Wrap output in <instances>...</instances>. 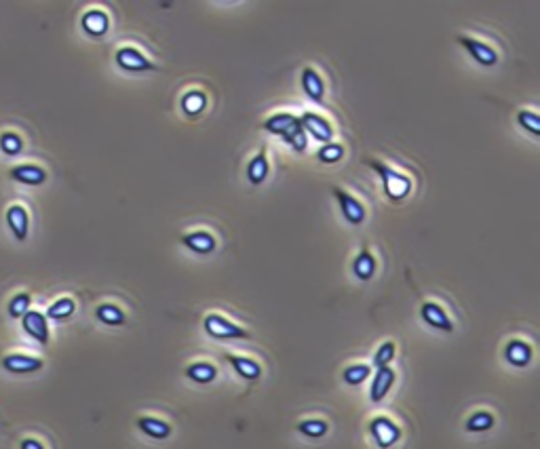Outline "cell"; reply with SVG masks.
<instances>
[{
  "label": "cell",
  "mask_w": 540,
  "mask_h": 449,
  "mask_svg": "<svg viewBox=\"0 0 540 449\" xmlns=\"http://www.w3.org/2000/svg\"><path fill=\"white\" fill-rule=\"evenodd\" d=\"M264 129L275 135H281L296 152H304L309 146V138L300 125V119L290 112H277L273 116H268L264 121Z\"/></svg>",
  "instance_id": "cell-1"
},
{
  "label": "cell",
  "mask_w": 540,
  "mask_h": 449,
  "mask_svg": "<svg viewBox=\"0 0 540 449\" xmlns=\"http://www.w3.org/2000/svg\"><path fill=\"white\" fill-rule=\"evenodd\" d=\"M363 163L367 167H372L380 180H382V186H384V194L391 199V201H403L410 192H412V180L403 173H399L397 169H393L391 165L378 161V159H363Z\"/></svg>",
  "instance_id": "cell-2"
},
{
  "label": "cell",
  "mask_w": 540,
  "mask_h": 449,
  "mask_svg": "<svg viewBox=\"0 0 540 449\" xmlns=\"http://www.w3.org/2000/svg\"><path fill=\"white\" fill-rule=\"evenodd\" d=\"M203 327L205 331L215 337V340H247L249 337V331L238 327L236 323L228 321L226 316L217 314V312H211L205 316L203 321Z\"/></svg>",
  "instance_id": "cell-3"
},
{
  "label": "cell",
  "mask_w": 540,
  "mask_h": 449,
  "mask_svg": "<svg viewBox=\"0 0 540 449\" xmlns=\"http://www.w3.org/2000/svg\"><path fill=\"white\" fill-rule=\"evenodd\" d=\"M332 194L336 196V201H338V205H340V209H342V215H344V220H346L349 224L359 226V224L365 222L367 209H365V205H363L357 196H353L351 192H346V190H342V188H338V186H332Z\"/></svg>",
  "instance_id": "cell-4"
},
{
  "label": "cell",
  "mask_w": 540,
  "mask_h": 449,
  "mask_svg": "<svg viewBox=\"0 0 540 449\" xmlns=\"http://www.w3.org/2000/svg\"><path fill=\"white\" fill-rule=\"evenodd\" d=\"M456 41L464 47V51H466L477 64L487 66V68L498 64V51H496L492 45H487L485 41H479V39L468 36V34H460Z\"/></svg>",
  "instance_id": "cell-5"
},
{
  "label": "cell",
  "mask_w": 540,
  "mask_h": 449,
  "mask_svg": "<svg viewBox=\"0 0 540 449\" xmlns=\"http://www.w3.org/2000/svg\"><path fill=\"white\" fill-rule=\"evenodd\" d=\"M298 119H300V125H302L304 133L313 135L315 140H319V142H323V144H330V142L334 140V125H332L325 116H321L319 112L306 110V112H302V116H298Z\"/></svg>",
  "instance_id": "cell-6"
},
{
  "label": "cell",
  "mask_w": 540,
  "mask_h": 449,
  "mask_svg": "<svg viewBox=\"0 0 540 449\" xmlns=\"http://www.w3.org/2000/svg\"><path fill=\"white\" fill-rule=\"evenodd\" d=\"M370 432L372 436L376 438L378 447L382 449H389L393 447L399 438H401V428L399 424H395L391 417L386 415H376L372 422H370Z\"/></svg>",
  "instance_id": "cell-7"
},
{
  "label": "cell",
  "mask_w": 540,
  "mask_h": 449,
  "mask_svg": "<svg viewBox=\"0 0 540 449\" xmlns=\"http://www.w3.org/2000/svg\"><path fill=\"white\" fill-rule=\"evenodd\" d=\"M119 68L127 70V72H150V70H156V66L137 49V47H121L114 55Z\"/></svg>",
  "instance_id": "cell-8"
},
{
  "label": "cell",
  "mask_w": 540,
  "mask_h": 449,
  "mask_svg": "<svg viewBox=\"0 0 540 449\" xmlns=\"http://www.w3.org/2000/svg\"><path fill=\"white\" fill-rule=\"evenodd\" d=\"M22 327H24V331L32 337V340H36L39 344H49V337H51V331H49V321H47V316L43 314V312H39V310H28L24 316H22Z\"/></svg>",
  "instance_id": "cell-9"
},
{
  "label": "cell",
  "mask_w": 540,
  "mask_h": 449,
  "mask_svg": "<svg viewBox=\"0 0 540 449\" xmlns=\"http://www.w3.org/2000/svg\"><path fill=\"white\" fill-rule=\"evenodd\" d=\"M45 365L43 358L39 356H32V354H7L3 358V367L9 371V373H15V375H24V373H34V371H41Z\"/></svg>",
  "instance_id": "cell-10"
},
{
  "label": "cell",
  "mask_w": 540,
  "mask_h": 449,
  "mask_svg": "<svg viewBox=\"0 0 540 449\" xmlns=\"http://www.w3.org/2000/svg\"><path fill=\"white\" fill-rule=\"evenodd\" d=\"M5 217H7V226L13 232V236L20 243H24L30 234V213H28V209L24 205H11L7 209Z\"/></svg>",
  "instance_id": "cell-11"
},
{
  "label": "cell",
  "mask_w": 540,
  "mask_h": 449,
  "mask_svg": "<svg viewBox=\"0 0 540 449\" xmlns=\"http://www.w3.org/2000/svg\"><path fill=\"white\" fill-rule=\"evenodd\" d=\"M420 316L433 329H439V331H445V333L454 331V321L450 319V314L437 302H424L422 308H420Z\"/></svg>",
  "instance_id": "cell-12"
},
{
  "label": "cell",
  "mask_w": 540,
  "mask_h": 449,
  "mask_svg": "<svg viewBox=\"0 0 540 449\" xmlns=\"http://www.w3.org/2000/svg\"><path fill=\"white\" fill-rule=\"evenodd\" d=\"M182 245H186L190 251L194 253H201V255H207V253H213L215 247H217V241L211 232L207 230H192V232H186L180 236Z\"/></svg>",
  "instance_id": "cell-13"
},
{
  "label": "cell",
  "mask_w": 540,
  "mask_h": 449,
  "mask_svg": "<svg viewBox=\"0 0 540 449\" xmlns=\"http://www.w3.org/2000/svg\"><path fill=\"white\" fill-rule=\"evenodd\" d=\"M81 26L91 36H104L108 32V28H110V18H108V13L104 9L93 7V9L83 13Z\"/></svg>",
  "instance_id": "cell-14"
},
{
  "label": "cell",
  "mask_w": 540,
  "mask_h": 449,
  "mask_svg": "<svg viewBox=\"0 0 540 449\" xmlns=\"http://www.w3.org/2000/svg\"><path fill=\"white\" fill-rule=\"evenodd\" d=\"M11 180L20 182V184H26V186H41L47 182V171L39 165H15L11 171H9Z\"/></svg>",
  "instance_id": "cell-15"
},
{
  "label": "cell",
  "mask_w": 540,
  "mask_h": 449,
  "mask_svg": "<svg viewBox=\"0 0 540 449\" xmlns=\"http://www.w3.org/2000/svg\"><path fill=\"white\" fill-rule=\"evenodd\" d=\"M393 384H395V371H393V367H391V365L380 367V369L376 371L374 380H372L370 398H372L374 403H380V401L389 394V390L393 388Z\"/></svg>",
  "instance_id": "cell-16"
},
{
  "label": "cell",
  "mask_w": 540,
  "mask_h": 449,
  "mask_svg": "<svg viewBox=\"0 0 540 449\" xmlns=\"http://www.w3.org/2000/svg\"><path fill=\"white\" fill-rule=\"evenodd\" d=\"M300 83H302L304 93H306L313 102H323V98H325V83H323L321 74H319L315 68L306 66V68L302 70V74H300Z\"/></svg>",
  "instance_id": "cell-17"
},
{
  "label": "cell",
  "mask_w": 540,
  "mask_h": 449,
  "mask_svg": "<svg viewBox=\"0 0 540 449\" xmlns=\"http://www.w3.org/2000/svg\"><path fill=\"white\" fill-rule=\"evenodd\" d=\"M504 356L515 367H525L532 361V346L523 340H511L504 348Z\"/></svg>",
  "instance_id": "cell-18"
},
{
  "label": "cell",
  "mask_w": 540,
  "mask_h": 449,
  "mask_svg": "<svg viewBox=\"0 0 540 449\" xmlns=\"http://www.w3.org/2000/svg\"><path fill=\"white\" fill-rule=\"evenodd\" d=\"M270 173V163H268V156H266V150H259L249 163H247V180L253 184V186H259L266 182Z\"/></svg>",
  "instance_id": "cell-19"
},
{
  "label": "cell",
  "mask_w": 540,
  "mask_h": 449,
  "mask_svg": "<svg viewBox=\"0 0 540 449\" xmlns=\"http://www.w3.org/2000/svg\"><path fill=\"white\" fill-rule=\"evenodd\" d=\"M226 358H228V363L232 365V369H234L241 377H245V380L255 382V380L262 375V367H259V363H255V361H253V358H249V356H241V354H226Z\"/></svg>",
  "instance_id": "cell-20"
},
{
  "label": "cell",
  "mask_w": 540,
  "mask_h": 449,
  "mask_svg": "<svg viewBox=\"0 0 540 449\" xmlns=\"http://www.w3.org/2000/svg\"><path fill=\"white\" fill-rule=\"evenodd\" d=\"M186 377L196 384H211L217 377V367L209 361H194L186 367Z\"/></svg>",
  "instance_id": "cell-21"
},
{
  "label": "cell",
  "mask_w": 540,
  "mask_h": 449,
  "mask_svg": "<svg viewBox=\"0 0 540 449\" xmlns=\"http://www.w3.org/2000/svg\"><path fill=\"white\" fill-rule=\"evenodd\" d=\"M137 428L146 436H152V438H158V441H163L171 434V426L165 420H158V417H152V415H140L137 417Z\"/></svg>",
  "instance_id": "cell-22"
},
{
  "label": "cell",
  "mask_w": 540,
  "mask_h": 449,
  "mask_svg": "<svg viewBox=\"0 0 540 449\" xmlns=\"http://www.w3.org/2000/svg\"><path fill=\"white\" fill-rule=\"evenodd\" d=\"M353 272L359 281H370L376 274V257L372 251L363 249L355 260H353Z\"/></svg>",
  "instance_id": "cell-23"
},
{
  "label": "cell",
  "mask_w": 540,
  "mask_h": 449,
  "mask_svg": "<svg viewBox=\"0 0 540 449\" xmlns=\"http://www.w3.org/2000/svg\"><path fill=\"white\" fill-rule=\"evenodd\" d=\"M95 316H97V321H102L104 325H110V327H121L127 321L125 312L116 304H100L95 308Z\"/></svg>",
  "instance_id": "cell-24"
},
{
  "label": "cell",
  "mask_w": 540,
  "mask_h": 449,
  "mask_svg": "<svg viewBox=\"0 0 540 449\" xmlns=\"http://www.w3.org/2000/svg\"><path fill=\"white\" fill-rule=\"evenodd\" d=\"M205 106H207V98L198 89H190L182 95V110L188 116H198L205 110Z\"/></svg>",
  "instance_id": "cell-25"
},
{
  "label": "cell",
  "mask_w": 540,
  "mask_h": 449,
  "mask_svg": "<svg viewBox=\"0 0 540 449\" xmlns=\"http://www.w3.org/2000/svg\"><path fill=\"white\" fill-rule=\"evenodd\" d=\"M76 310V302L72 297H60L55 300L49 308H47V319H53V321H66L74 314Z\"/></svg>",
  "instance_id": "cell-26"
},
{
  "label": "cell",
  "mask_w": 540,
  "mask_h": 449,
  "mask_svg": "<svg viewBox=\"0 0 540 449\" xmlns=\"http://www.w3.org/2000/svg\"><path fill=\"white\" fill-rule=\"evenodd\" d=\"M372 373V367L365 365V363H355V365H349L344 371H342V377L346 384L351 386H359L361 382H365Z\"/></svg>",
  "instance_id": "cell-27"
},
{
  "label": "cell",
  "mask_w": 540,
  "mask_h": 449,
  "mask_svg": "<svg viewBox=\"0 0 540 449\" xmlns=\"http://www.w3.org/2000/svg\"><path fill=\"white\" fill-rule=\"evenodd\" d=\"M0 150H3L7 156H18L24 150L22 135H18L13 131H5L3 135H0Z\"/></svg>",
  "instance_id": "cell-28"
},
{
  "label": "cell",
  "mask_w": 540,
  "mask_h": 449,
  "mask_svg": "<svg viewBox=\"0 0 540 449\" xmlns=\"http://www.w3.org/2000/svg\"><path fill=\"white\" fill-rule=\"evenodd\" d=\"M494 426V415L490 411H477L466 420L468 432H485Z\"/></svg>",
  "instance_id": "cell-29"
},
{
  "label": "cell",
  "mask_w": 540,
  "mask_h": 449,
  "mask_svg": "<svg viewBox=\"0 0 540 449\" xmlns=\"http://www.w3.org/2000/svg\"><path fill=\"white\" fill-rule=\"evenodd\" d=\"M328 422L325 420H304V422H300L298 424V430L304 434V436H311V438H321V436H325L328 434Z\"/></svg>",
  "instance_id": "cell-30"
},
{
  "label": "cell",
  "mask_w": 540,
  "mask_h": 449,
  "mask_svg": "<svg viewBox=\"0 0 540 449\" xmlns=\"http://www.w3.org/2000/svg\"><path fill=\"white\" fill-rule=\"evenodd\" d=\"M344 156V146L342 144H336V142H330V144H323L317 152V159L325 165H332V163H338L340 159Z\"/></svg>",
  "instance_id": "cell-31"
},
{
  "label": "cell",
  "mask_w": 540,
  "mask_h": 449,
  "mask_svg": "<svg viewBox=\"0 0 540 449\" xmlns=\"http://www.w3.org/2000/svg\"><path fill=\"white\" fill-rule=\"evenodd\" d=\"M30 304H32V297L30 293L22 291V293H15L9 302V314L13 319H22L28 310H30Z\"/></svg>",
  "instance_id": "cell-32"
},
{
  "label": "cell",
  "mask_w": 540,
  "mask_h": 449,
  "mask_svg": "<svg viewBox=\"0 0 540 449\" xmlns=\"http://www.w3.org/2000/svg\"><path fill=\"white\" fill-rule=\"evenodd\" d=\"M517 123H519L523 129H527L532 135H538V133H540V116H538L534 110H527V108L519 110V112H517Z\"/></svg>",
  "instance_id": "cell-33"
},
{
  "label": "cell",
  "mask_w": 540,
  "mask_h": 449,
  "mask_svg": "<svg viewBox=\"0 0 540 449\" xmlns=\"http://www.w3.org/2000/svg\"><path fill=\"white\" fill-rule=\"evenodd\" d=\"M393 356H395V344H393V342H384V344H380V348L376 350L374 365H376L378 369H380V367H386V365H391Z\"/></svg>",
  "instance_id": "cell-34"
},
{
  "label": "cell",
  "mask_w": 540,
  "mask_h": 449,
  "mask_svg": "<svg viewBox=\"0 0 540 449\" xmlns=\"http://www.w3.org/2000/svg\"><path fill=\"white\" fill-rule=\"evenodd\" d=\"M20 449H45V445L39 438H24L20 443Z\"/></svg>",
  "instance_id": "cell-35"
}]
</instances>
